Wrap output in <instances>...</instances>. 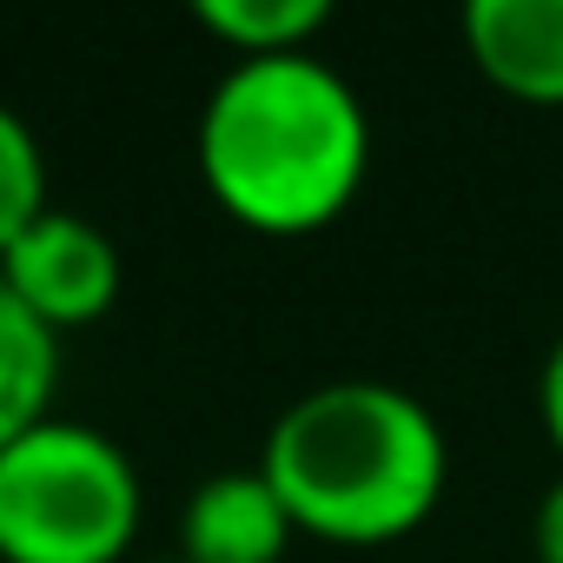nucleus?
Wrapping results in <instances>:
<instances>
[{"label": "nucleus", "mask_w": 563, "mask_h": 563, "mask_svg": "<svg viewBox=\"0 0 563 563\" xmlns=\"http://www.w3.org/2000/svg\"><path fill=\"white\" fill-rule=\"evenodd\" d=\"M365 166V100L312 47L232 60L199 107V179L245 232L299 239L332 225L358 199Z\"/></svg>", "instance_id": "obj_1"}, {"label": "nucleus", "mask_w": 563, "mask_h": 563, "mask_svg": "<svg viewBox=\"0 0 563 563\" xmlns=\"http://www.w3.org/2000/svg\"><path fill=\"white\" fill-rule=\"evenodd\" d=\"M258 471L292 510L299 537L378 550L438 510L451 484V444L424 398L385 378H332L272 418Z\"/></svg>", "instance_id": "obj_2"}, {"label": "nucleus", "mask_w": 563, "mask_h": 563, "mask_svg": "<svg viewBox=\"0 0 563 563\" xmlns=\"http://www.w3.org/2000/svg\"><path fill=\"white\" fill-rule=\"evenodd\" d=\"M146 517L133 451L87 418H41L0 451V563H126Z\"/></svg>", "instance_id": "obj_3"}, {"label": "nucleus", "mask_w": 563, "mask_h": 563, "mask_svg": "<svg viewBox=\"0 0 563 563\" xmlns=\"http://www.w3.org/2000/svg\"><path fill=\"white\" fill-rule=\"evenodd\" d=\"M8 292L47 325V332H80L113 312L120 299V245L87 219L47 206L8 252H0Z\"/></svg>", "instance_id": "obj_4"}, {"label": "nucleus", "mask_w": 563, "mask_h": 563, "mask_svg": "<svg viewBox=\"0 0 563 563\" xmlns=\"http://www.w3.org/2000/svg\"><path fill=\"white\" fill-rule=\"evenodd\" d=\"M299 537L292 510L278 504L258 464L212 471L179 504V556L186 563H278Z\"/></svg>", "instance_id": "obj_5"}, {"label": "nucleus", "mask_w": 563, "mask_h": 563, "mask_svg": "<svg viewBox=\"0 0 563 563\" xmlns=\"http://www.w3.org/2000/svg\"><path fill=\"white\" fill-rule=\"evenodd\" d=\"M464 47L490 87L563 107V0H471Z\"/></svg>", "instance_id": "obj_6"}, {"label": "nucleus", "mask_w": 563, "mask_h": 563, "mask_svg": "<svg viewBox=\"0 0 563 563\" xmlns=\"http://www.w3.org/2000/svg\"><path fill=\"white\" fill-rule=\"evenodd\" d=\"M60 385V332H47L0 278V451L41 418H54Z\"/></svg>", "instance_id": "obj_7"}, {"label": "nucleus", "mask_w": 563, "mask_h": 563, "mask_svg": "<svg viewBox=\"0 0 563 563\" xmlns=\"http://www.w3.org/2000/svg\"><path fill=\"white\" fill-rule=\"evenodd\" d=\"M325 0H199V27L232 47V60L252 54H306L325 34Z\"/></svg>", "instance_id": "obj_8"}, {"label": "nucleus", "mask_w": 563, "mask_h": 563, "mask_svg": "<svg viewBox=\"0 0 563 563\" xmlns=\"http://www.w3.org/2000/svg\"><path fill=\"white\" fill-rule=\"evenodd\" d=\"M47 212V159L34 126L0 100V252H8L34 219Z\"/></svg>", "instance_id": "obj_9"}, {"label": "nucleus", "mask_w": 563, "mask_h": 563, "mask_svg": "<svg viewBox=\"0 0 563 563\" xmlns=\"http://www.w3.org/2000/svg\"><path fill=\"white\" fill-rule=\"evenodd\" d=\"M530 550H537V563H563V477H550L530 510Z\"/></svg>", "instance_id": "obj_10"}, {"label": "nucleus", "mask_w": 563, "mask_h": 563, "mask_svg": "<svg viewBox=\"0 0 563 563\" xmlns=\"http://www.w3.org/2000/svg\"><path fill=\"white\" fill-rule=\"evenodd\" d=\"M537 418H543V438L563 457V332H556V345L543 352V372H537Z\"/></svg>", "instance_id": "obj_11"}, {"label": "nucleus", "mask_w": 563, "mask_h": 563, "mask_svg": "<svg viewBox=\"0 0 563 563\" xmlns=\"http://www.w3.org/2000/svg\"><path fill=\"white\" fill-rule=\"evenodd\" d=\"M146 563H186V556H179V550H173V556H146Z\"/></svg>", "instance_id": "obj_12"}]
</instances>
